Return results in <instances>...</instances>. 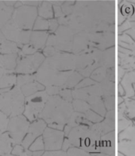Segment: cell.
Here are the masks:
<instances>
[{
  "instance_id": "24",
  "label": "cell",
  "mask_w": 135,
  "mask_h": 156,
  "mask_svg": "<svg viewBox=\"0 0 135 156\" xmlns=\"http://www.w3.org/2000/svg\"><path fill=\"white\" fill-rule=\"evenodd\" d=\"M11 155H33V151L26 149L22 144H15L11 151Z\"/></svg>"
},
{
  "instance_id": "47",
  "label": "cell",
  "mask_w": 135,
  "mask_h": 156,
  "mask_svg": "<svg viewBox=\"0 0 135 156\" xmlns=\"http://www.w3.org/2000/svg\"><path fill=\"white\" fill-rule=\"evenodd\" d=\"M3 73H4V69L2 68V67H0V78H1V76L3 75Z\"/></svg>"
},
{
  "instance_id": "44",
  "label": "cell",
  "mask_w": 135,
  "mask_h": 156,
  "mask_svg": "<svg viewBox=\"0 0 135 156\" xmlns=\"http://www.w3.org/2000/svg\"><path fill=\"white\" fill-rule=\"evenodd\" d=\"M6 39L5 38L4 35L2 34V31H1V30H0V45H1V44H2L3 41H6Z\"/></svg>"
},
{
  "instance_id": "39",
  "label": "cell",
  "mask_w": 135,
  "mask_h": 156,
  "mask_svg": "<svg viewBox=\"0 0 135 156\" xmlns=\"http://www.w3.org/2000/svg\"><path fill=\"white\" fill-rule=\"evenodd\" d=\"M72 146V144H71V143H70V141L68 140V139H66V140H64L63 141V144H62V150L64 151H67L68 150V148Z\"/></svg>"
},
{
  "instance_id": "19",
  "label": "cell",
  "mask_w": 135,
  "mask_h": 156,
  "mask_svg": "<svg viewBox=\"0 0 135 156\" xmlns=\"http://www.w3.org/2000/svg\"><path fill=\"white\" fill-rule=\"evenodd\" d=\"M39 17H41L43 19H52L53 17V5L49 1H41L40 5L38 6Z\"/></svg>"
},
{
  "instance_id": "23",
  "label": "cell",
  "mask_w": 135,
  "mask_h": 156,
  "mask_svg": "<svg viewBox=\"0 0 135 156\" xmlns=\"http://www.w3.org/2000/svg\"><path fill=\"white\" fill-rule=\"evenodd\" d=\"M31 33H32V32H31L30 30H21L19 39H18V42H17V44L19 45V46L22 47L24 45H26V44L29 43Z\"/></svg>"
},
{
  "instance_id": "41",
  "label": "cell",
  "mask_w": 135,
  "mask_h": 156,
  "mask_svg": "<svg viewBox=\"0 0 135 156\" xmlns=\"http://www.w3.org/2000/svg\"><path fill=\"white\" fill-rule=\"evenodd\" d=\"M49 2H50L53 6H62L64 3V1H49Z\"/></svg>"
},
{
  "instance_id": "4",
  "label": "cell",
  "mask_w": 135,
  "mask_h": 156,
  "mask_svg": "<svg viewBox=\"0 0 135 156\" xmlns=\"http://www.w3.org/2000/svg\"><path fill=\"white\" fill-rule=\"evenodd\" d=\"M75 33L68 27L60 26L54 34L49 35L45 45L53 46L58 52L72 51Z\"/></svg>"
},
{
  "instance_id": "36",
  "label": "cell",
  "mask_w": 135,
  "mask_h": 156,
  "mask_svg": "<svg viewBox=\"0 0 135 156\" xmlns=\"http://www.w3.org/2000/svg\"><path fill=\"white\" fill-rule=\"evenodd\" d=\"M58 28V23L56 19H50L49 21V30L53 32V33H55L56 30H57Z\"/></svg>"
},
{
  "instance_id": "12",
  "label": "cell",
  "mask_w": 135,
  "mask_h": 156,
  "mask_svg": "<svg viewBox=\"0 0 135 156\" xmlns=\"http://www.w3.org/2000/svg\"><path fill=\"white\" fill-rule=\"evenodd\" d=\"M21 30H22L17 26V24L12 20V19H10L8 23H6L1 29L2 34L4 35L6 40L15 42V43L18 42V39H19Z\"/></svg>"
},
{
  "instance_id": "46",
  "label": "cell",
  "mask_w": 135,
  "mask_h": 156,
  "mask_svg": "<svg viewBox=\"0 0 135 156\" xmlns=\"http://www.w3.org/2000/svg\"><path fill=\"white\" fill-rule=\"evenodd\" d=\"M22 6V2L21 1H17L16 3H15V6H14V8H19V7H20V6Z\"/></svg>"
},
{
  "instance_id": "20",
  "label": "cell",
  "mask_w": 135,
  "mask_h": 156,
  "mask_svg": "<svg viewBox=\"0 0 135 156\" xmlns=\"http://www.w3.org/2000/svg\"><path fill=\"white\" fill-rule=\"evenodd\" d=\"M19 53V45L15 42L6 40L0 45V54H10Z\"/></svg>"
},
{
  "instance_id": "6",
  "label": "cell",
  "mask_w": 135,
  "mask_h": 156,
  "mask_svg": "<svg viewBox=\"0 0 135 156\" xmlns=\"http://www.w3.org/2000/svg\"><path fill=\"white\" fill-rule=\"evenodd\" d=\"M37 18V7L26 5H22L19 8L15 9L12 15V20L23 30H30L33 27Z\"/></svg>"
},
{
  "instance_id": "26",
  "label": "cell",
  "mask_w": 135,
  "mask_h": 156,
  "mask_svg": "<svg viewBox=\"0 0 135 156\" xmlns=\"http://www.w3.org/2000/svg\"><path fill=\"white\" fill-rule=\"evenodd\" d=\"M29 150H30L31 151L45 150V143H44L43 137L41 136L37 137L29 147Z\"/></svg>"
},
{
  "instance_id": "28",
  "label": "cell",
  "mask_w": 135,
  "mask_h": 156,
  "mask_svg": "<svg viewBox=\"0 0 135 156\" xmlns=\"http://www.w3.org/2000/svg\"><path fill=\"white\" fill-rule=\"evenodd\" d=\"M9 119H10V118L5 113L2 112V111H0V134L6 132Z\"/></svg>"
},
{
  "instance_id": "10",
  "label": "cell",
  "mask_w": 135,
  "mask_h": 156,
  "mask_svg": "<svg viewBox=\"0 0 135 156\" xmlns=\"http://www.w3.org/2000/svg\"><path fill=\"white\" fill-rule=\"evenodd\" d=\"M46 127H47V123L44 119H41V118L37 119V120L35 119L34 121H33V123L29 124L28 132L24 137L21 144L26 149H28L29 147L31 145V144L37 137H39L43 134L44 131H45Z\"/></svg>"
},
{
  "instance_id": "16",
  "label": "cell",
  "mask_w": 135,
  "mask_h": 156,
  "mask_svg": "<svg viewBox=\"0 0 135 156\" xmlns=\"http://www.w3.org/2000/svg\"><path fill=\"white\" fill-rule=\"evenodd\" d=\"M14 7H10L5 5L3 1H0V30L6 23L12 19Z\"/></svg>"
},
{
  "instance_id": "21",
  "label": "cell",
  "mask_w": 135,
  "mask_h": 156,
  "mask_svg": "<svg viewBox=\"0 0 135 156\" xmlns=\"http://www.w3.org/2000/svg\"><path fill=\"white\" fill-rule=\"evenodd\" d=\"M81 78H82V76L80 73H78L77 72H71L67 80H66V82L62 86V88H72L79 83V81L81 80Z\"/></svg>"
},
{
  "instance_id": "34",
  "label": "cell",
  "mask_w": 135,
  "mask_h": 156,
  "mask_svg": "<svg viewBox=\"0 0 135 156\" xmlns=\"http://www.w3.org/2000/svg\"><path fill=\"white\" fill-rule=\"evenodd\" d=\"M58 51H57V49L53 47V46H49V45H46V46L43 49V55L45 56L46 58H49L53 57V56Z\"/></svg>"
},
{
  "instance_id": "37",
  "label": "cell",
  "mask_w": 135,
  "mask_h": 156,
  "mask_svg": "<svg viewBox=\"0 0 135 156\" xmlns=\"http://www.w3.org/2000/svg\"><path fill=\"white\" fill-rule=\"evenodd\" d=\"M53 8L54 10V15L56 18H61L62 16H64L63 11L61 10V7L58 6H53Z\"/></svg>"
},
{
  "instance_id": "5",
  "label": "cell",
  "mask_w": 135,
  "mask_h": 156,
  "mask_svg": "<svg viewBox=\"0 0 135 156\" xmlns=\"http://www.w3.org/2000/svg\"><path fill=\"white\" fill-rule=\"evenodd\" d=\"M49 95L45 90L39 91L25 98V109L23 115L30 122L38 119L47 102Z\"/></svg>"
},
{
  "instance_id": "2",
  "label": "cell",
  "mask_w": 135,
  "mask_h": 156,
  "mask_svg": "<svg viewBox=\"0 0 135 156\" xmlns=\"http://www.w3.org/2000/svg\"><path fill=\"white\" fill-rule=\"evenodd\" d=\"M25 98L19 86L0 89V111L9 118L22 115L25 109Z\"/></svg>"
},
{
  "instance_id": "43",
  "label": "cell",
  "mask_w": 135,
  "mask_h": 156,
  "mask_svg": "<svg viewBox=\"0 0 135 156\" xmlns=\"http://www.w3.org/2000/svg\"><path fill=\"white\" fill-rule=\"evenodd\" d=\"M71 130H72V127H70L69 125H68L67 124V125L64 127V135L68 136Z\"/></svg>"
},
{
  "instance_id": "18",
  "label": "cell",
  "mask_w": 135,
  "mask_h": 156,
  "mask_svg": "<svg viewBox=\"0 0 135 156\" xmlns=\"http://www.w3.org/2000/svg\"><path fill=\"white\" fill-rule=\"evenodd\" d=\"M17 82V76L12 71L4 70V73L0 78V89L12 88L15 86Z\"/></svg>"
},
{
  "instance_id": "27",
  "label": "cell",
  "mask_w": 135,
  "mask_h": 156,
  "mask_svg": "<svg viewBox=\"0 0 135 156\" xmlns=\"http://www.w3.org/2000/svg\"><path fill=\"white\" fill-rule=\"evenodd\" d=\"M72 108L76 112H85L88 110V105L84 101L76 99L75 101L72 102Z\"/></svg>"
},
{
  "instance_id": "3",
  "label": "cell",
  "mask_w": 135,
  "mask_h": 156,
  "mask_svg": "<svg viewBox=\"0 0 135 156\" xmlns=\"http://www.w3.org/2000/svg\"><path fill=\"white\" fill-rule=\"evenodd\" d=\"M70 73L71 71L61 72L52 68L46 62V60H45V62L37 70V73L35 74V76L36 80L43 84L45 87L50 85L63 86Z\"/></svg>"
},
{
  "instance_id": "31",
  "label": "cell",
  "mask_w": 135,
  "mask_h": 156,
  "mask_svg": "<svg viewBox=\"0 0 135 156\" xmlns=\"http://www.w3.org/2000/svg\"><path fill=\"white\" fill-rule=\"evenodd\" d=\"M73 2H64L63 5L61 6V10L63 11L64 15H70L72 14V11H73V6H72V4H73Z\"/></svg>"
},
{
  "instance_id": "25",
  "label": "cell",
  "mask_w": 135,
  "mask_h": 156,
  "mask_svg": "<svg viewBox=\"0 0 135 156\" xmlns=\"http://www.w3.org/2000/svg\"><path fill=\"white\" fill-rule=\"evenodd\" d=\"M33 30L34 31L39 30H46L49 29V21L45 20L41 17H37L33 25Z\"/></svg>"
},
{
  "instance_id": "22",
  "label": "cell",
  "mask_w": 135,
  "mask_h": 156,
  "mask_svg": "<svg viewBox=\"0 0 135 156\" xmlns=\"http://www.w3.org/2000/svg\"><path fill=\"white\" fill-rule=\"evenodd\" d=\"M36 80V76L32 74H25V75H19L17 76L16 85L21 88L25 84H29Z\"/></svg>"
},
{
  "instance_id": "29",
  "label": "cell",
  "mask_w": 135,
  "mask_h": 156,
  "mask_svg": "<svg viewBox=\"0 0 135 156\" xmlns=\"http://www.w3.org/2000/svg\"><path fill=\"white\" fill-rule=\"evenodd\" d=\"M36 52H37V49L33 45H31L30 43L24 45L22 47V53L26 56L32 55V54H35Z\"/></svg>"
},
{
  "instance_id": "17",
  "label": "cell",
  "mask_w": 135,
  "mask_h": 156,
  "mask_svg": "<svg viewBox=\"0 0 135 156\" xmlns=\"http://www.w3.org/2000/svg\"><path fill=\"white\" fill-rule=\"evenodd\" d=\"M21 91L22 94L24 95L25 97H29L31 95L34 94V93H37L39 91L45 90V87L43 84H41V83H39L37 80H34L33 82H30L29 84H26L21 87Z\"/></svg>"
},
{
  "instance_id": "14",
  "label": "cell",
  "mask_w": 135,
  "mask_h": 156,
  "mask_svg": "<svg viewBox=\"0 0 135 156\" xmlns=\"http://www.w3.org/2000/svg\"><path fill=\"white\" fill-rule=\"evenodd\" d=\"M19 54H0V67L4 70L14 72L16 69Z\"/></svg>"
},
{
  "instance_id": "33",
  "label": "cell",
  "mask_w": 135,
  "mask_h": 156,
  "mask_svg": "<svg viewBox=\"0 0 135 156\" xmlns=\"http://www.w3.org/2000/svg\"><path fill=\"white\" fill-rule=\"evenodd\" d=\"M66 152H67V155H86L87 154L84 150L76 147H69Z\"/></svg>"
},
{
  "instance_id": "1",
  "label": "cell",
  "mask_w": 135,
  "mask_h": 156,
  "mask_svg": "<svg viewBox=\"0 0 135 156\" xmlns=\"http://www.w3.org/2000/svg\"><path fill=\"white\" fill-rule=\"evenodd\" d=\"M72 112V104L56 95L49 97L38 118L44 119L47 124L54 123L64 126Z\"/></svg>"
},
{
  "instance_id": "38",
  "label": "cell",
  "mask_w": 135,
  "mask_h": 156,
  "mask_svg": "<svg viewBox=\"0 0 135 156\" xmlns=\"http://www.w3.org/2000/svg\"><path fill=\"white\" fill-rule=\"evenodd\" d=\"M22 5H26V6H34L37 7V6L40 5L41 1H21Z\"/></svg>"
},
{
  "instance_id": "8",
  "label": "cell",
  "mask_w": 135,
  "mask_h": 156,
  "mask_svg": "<svg viewBox=\"0 0 135 156\" xmlns=\"http://www.w3.org/2000/svg\"><path fill=\"white\" fill-rule=\"evenodd\" d=\"M52 68L58 71L66 72L76 68V56L67 53L57 52L53 57L45 58Z\"/></svg>"
},
{
  "instance_id": "7",
  "label": "cell",
  "mask_w": 135,
  "mask_h": 156,
  "mask_svg": "<svg viewBox=\"0 0 135 156\" xmlns=\"http://www.w3.org/2000/svg\"><path fill=\"white\" fill-rule=\"evenodd\" d=\"M29 124V121L25 115H19L10 118L6 131L10 134L15 144H22L28 132Z\"/></svg>"
},
{
  "instance_id": "9",
  "label": "cell",
  "mask_w": 135,
  "mask_h": 156,
  "mask_svg": "<svg viewBox=\"0 0 135 156\" xmlns=\"http://www.w3.org/2000/svg\"><path fill=\"white\" fill-rule=\"evenodd\" d=\"M64 133L61 130L53 129L51 127H46L42 134L45 150L53 151L60 150L62 147Z\"/></svg>"
},
{
  "instance_id": "45",
  "label": "cell",
  "mask_w": 135,
  "mask_h": 156,
  "mask_svg": "<svg viewBox=\"0 0 135 156\" xmlns=\"http://www.w3.org/2000/svg\"><path fill=\"white\" fill-rule=\"evenodd\" d=\"M44 153V151H33V155L37 156V155H42Z\"/></svg>"
},
{
  "instance_id": "40",
  "label": "cell",
  "mask_w": 135,
  "mask_h": 156,
  "mask_svg": "<svg viewBox=\"0 0 135 156\" xmlns=\"http://www.w3.org/2000/svg\"><path fill=\"white\" fill-rule=\"evenodd\" d=\"M48 127L57 130L64 129V125H61V124H58V123H49V124H48Z\"/></svg>"
},
{
  "instance_id": "30",
  "label": "cell",
  "mask_w": 135,
  "mask_h": 156,
  "mask_svg": "<svg viewBox=\"0 0 135 156\" xmlns=\"http://www.w3.org/2000/svg\"><path fill=\"white\" fill-rule=\"evenodd\" d=\"M60 97H61L63 100L68 101V102H71L72 101V93L71 90L67 89V88H63L58 93Z\"/></svg>"
},
{
  "instance_id": "11",
  "label": "cell",
  "mask_w": 135,
  "mask_h": 156,
  "mask_svg": "<svg viewBox=\"0 0 135 156\" xmlns=\"http://www.w3.org/2000/svg\"><path fill=\"white\" fill-rule=\"evenodd\" d=\"M21 54H19L18 57V62H17V66L15 72L18 73L22 74H32L33 73L36 72L33 64L31 60L30 55L23 56L24 54L20 52Z\"/></svg>"
},
{
  "instance_id": "32",
  "label": "cell",
  "mask_w": 135,
  "mask_h": 156,
  "mask_svg": "<svg viewBox=\"0 0 135 156\" xmlns=\"http://www.w3.org/2000/svg\"><path fill=\"white\" fill-rule=\"evenodd\" d=\"M62 86H54V85H50V86H46L45 88V91L46 92L49 97L51 96H56L58 95L59 92L62 89Z\"/></svg>"
},
{
  "instance_id": "13",
  "label": "cell",
  "mask_w": 135,
  "mask_h": 156,
  "mask_svg": "<svg viewBox=\"0 0 135 156\" xmlns=\"http://www.w3.org/2000/svg\"><path fill=\"white\" fill-rule=\"evenodd\" d=\"M15 144L7 131L0 134V155H11L13 146Z\"/></svg>"
},
{
  "instance_id": "35",
  "label": "cell",
  "mask_w": 135,
  "mask_h": 156,
  "mask_svg": "<svg viewBox=\"0 0 135 156\" xmlns=\"http://www.w3.org/2000/svg\"><path fill=\"white\" fill-rule=\"evenodd\" d=\"M44 156H48V155H67V152L64 151H61V150H53V151H44L43 154Z\"/></svg>"
},
{
  "instance_id": "15",
  "label": "cell",
  "mask_w": 135,
  "mask_h": 156,
  "mask_svg": "<svg viewBox=\"0 0 135 156\" xmlns=\"http://www.w3.org/2000/svg\"><path fill=\"white\" fill-rule=\"evenodd\" d=\"M49 34L45 31H33L31 33L30 41L29 43L33 45L36 49H41L45 46L47 41Z\"/></svg>"
},
{
  "instance_id": "42",
  "label": "cell",
  "mask_w": 135,
  "mask_h": 156,
  "mask_svg": "<svg viewBox=\"0 0 135 156\" xmlns=\"http://www.w3.org/2000/svg\"><path fill=\"white\" fill-rule=\"evenodd\" d=\"M16 2L17 1H3L5 5H6L7 6H10V7H14Z\"/></svg>"
}]
</instances>
